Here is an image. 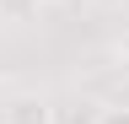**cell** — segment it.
Here are the masks:
<instances>
[{
    "label": "cell",
    "instance_id": "cell-1",
    "mask_svg": "<svg viewBox=\"0 0 129 124\" xmlns=\"http://www.w3.org/2000/svg\"><path fill=\"white\" fill-rule=\"evenodd\" d=\"M0 124H59V113L43 92H11L0 103Z\"/></svg>",
    "mask_w": 129,
    "mask_h": 124
},
{
    "label": "cell",
    "instance_id": "cell-2",
    "mask_svg": "<svg viewBox=\"0 0 129 124\" xmlns=\"http://www.w3.org/2000/svg\"><path fill=\"white\" fill-rule=\"evenodd\" d=\"M38 11H43V0H0V27H27V22H38Z\"/></svg>",
    "mask_w": 129,
    "mask_h": 124
},
{
    "label": "cell",
    "instance_id": "cell-3",
    "mask_svg": "<svg viewBox=\"0 0 129 124\" xmlns=\"http://www.w3.org/2000/svg\"><path fill=\"white\" fill-rule=\"evenodd\" d=\"M91 124H129V103H102L91 113Z\"/></svg>",
    "mask_w": 129,
    "mask_h": 124
}]
</instances>
